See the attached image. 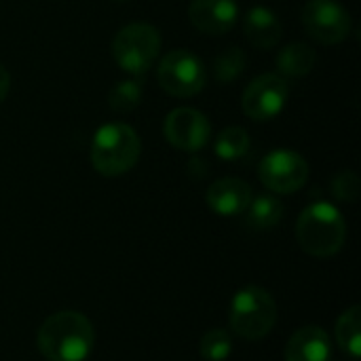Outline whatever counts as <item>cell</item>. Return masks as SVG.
Here are the masks:
<instances>
[{"mask_svg":"<svg viewBox=\"0 0 361 361\" xmlns=\"http://www.w3.org/2000/svg\"><path fill=\"white\" fill-rule=\"evenodd\" d=\"M93 343V324L78 311L53 313L36 334V347L47 361H85Z\"/></svg>","mask_w":361,"mask_h":361,"instance_id":"6da1fadb","label":"cell"},{"mask_svg":"<svg viewBox=\"0 0 361 361\" xmlns=\"http://www.w3.org/2000/svg\"><path fill=\"white\" fill-rule=\"evenodd\" d=\"M296 239L309 256L330 258L345 245L347 222L334 205L317 201L300 214L296 224Z\"/></svg>","mask_w":361,"mask_h":361,"instance_id":"7a4b0ae2","label":"cell"},{"mask_svg":"<svg viewBox=\"0 0 361 361\" xmlns=\"http://www.w3.org/2000/svg\"><path fill=\"white\" fill-rule=\"evenodd\" d=\"M142 152L137 133L125 123L104 125L91 144V165L106 178H116L135 167Z\"/></svg>","mask_w":361,"mask_h":361,"instance_id":"3957f363","label":"cell"},{"mask_svg":"<svg viewBox=\"0 0 361 361\" xmlns=\"http://www.w3.org/2000/svg\"><path fill=\"white\" fill-rule=\"evenodd\" d=\"M231 330L245 341H260L271 334L277 324V302L260 286H247L233 296Z\"/></svg>","mask_w":361,"mask_h":361,"instance_id":"277c9868","label":"cell"},{"mask_svg":"<svg viewBox=\"0 0 361 361\" xmlns=\"http://www.w3.org/2000/svg\"><path fill=\"white\" fill-rule=\"evenodd\" d=\"M161 51V34L150 23H129L118 30L112 40V55L121 70L142 76L146 74L152 63L157 61Z\"/></svg>","mask_w":361,"mask_h":361,"instance_id":"5b68a950","label":"cell"},{"mask_svg":"<svg viewBox=\"0 0 361 361\" xmlns=\"http://www.w3.org/2000/svg\"><path fill=\"white\" fill-rule=\"evenodd\" d=\"M157 78L169 95L192 97L205 87L207 70L195 53L186 49H176L161 59L157 68Z\"/></svg>","mask_w":361,"mask_h":361,"instance_id":"8992f818","label":"cell"},{"mask_svg":"<svg viewBox=\"0 0 361 361\" xmlns=\"http://www.w3.org/2000/svg\"><path fill=\"white\" fill-rule=\"evenodd\" d=\"M260 182L277 195H292L300 190L309 180L307 161L294 150H273L269 152L258 167Z\"/></svg>","mask_w":361,"mask_h":361,"instance_id":"52a82bcc","label":"cell"},{"mask_svg":"<svg viewBox=\"0 0 361 361\" xmlns=\"http://www.w3.org/2000/svg\"><path fill=\"white\" fill-rule=\"evenodd\" d=\"M302 23L322 44H338L351 32V15L338 0H309L302 8Z\"/></svg>","mask_w":361,"mask_h":361,"instance_id":"ba28073f","label":"cell"},{"mask_svg":"<svg viewBox=\"0 0 361 361\" xmlns=\"http://www.w3.org/2000/svg\"><path fill=\"white\" fill-rule=\"evenodd\" d=\"M290 97V85L279 74H262L254 78L241 97V108L252 121L275 118Z\"/></svg>","mask_w":361,"mask_h":361,"instance_id":"9c48e42d","label":"cell"},{"mask_svg":"<svg viewBox=\"0 0 361 361\" xmlns=\"http://www.w3.org/2000/svg\"><path fill=\"white\" fill-rule=\"evenodd\" d=\"M163 131L173 148L184 152H197L207 146L212 125L207 116L195 108H176L167 114Z\"/></svg>","mask_w":361,"mask_h":361,"instance_id":"30bf717a","label":"cell"},{"mask_svg":"<svg viewBox=\"0 0 361 361\" xmlns=\"http://www.w3.org/2000/svg\"><path fill=\"white\" fill-rule=\"evenodd\" d=\"M188 17L199 32L220 36L237 23L239 6L235 0H192Z\"/></svg>","mask_w":361,"mask_h":361,"instance_id":"8fae6325","label":"cell"},{"mask_svg":"<svg viewBox=\"0 0 361 361\" xmlns=\"http://www.w3.org/2000/svg\"><path fill=\"white\" fill-rule=\"evenodd\" d=\"M205 201L218 216H241L252 201V188L239 178H222L207 188Z\"/></svg>","mask_w":361,"mask_h":361,"instance_id":"7c38bea8","label":"cell"},{"mask_svg":"<svg viewBox=\"0 0 361 361\" xmlns=\"http://www.w3.org/2000/svg\"><path fill=\"white\" fill-rule=\"evenodd\" d=\"M286 361H332V341L319 326H305L290 336Z\"/></svg>","mask_w":361,"mask_h":361,"instance_id":"4fadbf2b","label":"cell"},{"mask_svg":"<svg viewBox=\"0 0 361 361\" xmlns=\"http://www.w3.org/2000/svg\"><path fill=\"white\" fill-rule=\"evenodd\" d=\"M243 30H245V38L258 49H273L283 34L279 17L267 6H254L245 15Z\"/></svg>","mask_w":361,"mask_h":361,"instance_id":"5bb4252c","label":"cell"},{"mask_svg":"<svg viewBox=\"0 0 361 361\" xmlns=\"http://www.w3.org/2000/svg\"><path fill=\"white\" fill-rule=\"evenodd\" d=\"M245 214V224L254 231H271L273 226H277L283 218V203L273 197V195H260V197H252Z\"/></svg>","mask_w":361,"mask_h":361,"instance_id":"9a60e30c","label":"cell"},{"mask_svg":"<svg viewBox=\"0 0 361 361\" xmlns=\"http://www.w3.org/2000/svg\"><path fill=\"white\" fill-rule=\"evenodd\" d=\"M315 66V51L305 42H292L277 55V70L283 76H305Z\"/></svg>","mask_w":361,"mask_h":361,"instance_id":"2e32d148","label":"cell"},{"mask_svg":"<svg viewBox=\"0 0 361 361\" xmlns=\"http://www.w3.org/2000/svg\"><path fill=\"white\" fill-rule=\"evenodd\" d=\"M336 343L353 360L361 355V307L347 309L336 322Z\"/></svg>","mask_w":361,"mask_h":361,"instance_id":"e0dca14e","label":"cell"},{"mask_svg":"<svg viewBox=\"0 0 361 361\" xmlns=\"http://www.w3.org/2000/svg\"><path fill=\"white\" fill-rule=\"evenodd\" d=\"M214 150L222 161H239L250 152V135L241 127H226L216 137Z\"/></svg>","mask_w":361,"mask_h":361,"instance_id":"ac0fdd59","label":"cell"},{"mask_svg":"<svg viewBox=\"0 0 361 361\" xmlns=\"http://www.w3.org/2000/svg\"><path fill=\"white\" fill-rule=\"evenodd\" d=\"M142 80L140 76L127 78V80H118L110 93H108V106L116 112V114H127L131 110L137 108L140 99H142Z\"/></svg>","mask_w":361,"mask_h":361,"instance_id":"d6986e66","label":"cell"},{"mask_svg":"<svg viewBox=\"0 0 361 361\" xmlns=\"http://www.w3.org/2000/svg\"><path fill=\"white\" fill-rule=\"evenodd\" d=\"M245 66H247L245 53L239 47H228L214 61V78L218 82H222V85L224 82L228 85V82L237 80L243 74Z\"/></svg>","mask_w":361,"mask_h":361,"instance_id":"ffe728a7","label":"cell"},{"mask_svg":"<svg viewBox=\"0 0 361 361\" xmlns=\"http://www.w3.org/2000/svg\"><path fill=\"white\" fill-rule=\"evenodd\" d=\"M201 357L205 361H226L233 353V336L224 328H214L201 338Z\"/></svg>","mask_w":361,"mask_h":361,"instance_id":"44dd1931","label":"cell"},{"mask_svg":"<svg viewBox=\"0 0 361 361\" xmlns=\"http://www.w3.org/2000/svg\"><path fill=\"white\" fill-rule=\"evenodd\" d=\"M332 192L338 201L353 203L360 195V178L353 171H341L332 180Z\"/></svg>","mask_w":361,"mask_h":361,"instance_id":"7402d4cb","label":"cell"},{"mask_svg":"<svg viewBox=\"0 0 361 361\" xmlns=\"http://www.w3.org/2000/svg\"><path fill=\"white\" fill-rule=\"evenodd\" d=\"M8 87H11V76H8L6 68H4V66H0V102L6 97Z\"/></svg>","mask_w":361,"mask_h":361,"instance_id":"603a6c76","label":"cell"}]
</instances>
